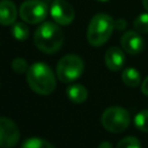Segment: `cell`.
I'll return each mask as SVG.
<instances>
[{"label": "cell", "mask_w": 148, "mask_h": 148, "mask_svg": "<svg viewBox=\"0 0 148 148\" xmlns=\"http://www.w3.org/2000/svg\"><path fill=\"white\" fill-rule=\"evenodd\" d=\"M141 91H142V94L148 96V76H146V79L141 83Z\"/></svg>", "instance_id": "cell-21"}, {"label": "cell", "mask_w": 148, "mask_h": 148, "mask_svg": "<svg viewBox=\"0 0 148 148\" xmlns=\"http://www.w3.org/2000/svg\"><path fill=\"white\" fill-rule=\"evenodd\" d=\"M126 25H127V23H126V21L123 20V18H118V20L114 21V28H117L118 30H123V29H125Z\"/></svg>", "instance_id": "cell-20"}, {"label": "cell", "mask_w": 148, "mask_h": 148, "mask_svg": "<svg viewBox=\"0 0 148 148\" xmlns=\"http://www.w3.org/2000/svg\"><path fill=\"white\" fill-rule=\"evenodd\" d=\"M142 6H143L145 9L148 12V0H142Z\"/></svg>", "instance_id": "cell-23"}, {"label": "cell", "mask_w": 148, "mask_h": 148, "mask_svg": "<svg viewBox=\"0 0 148 148\" xmlns=\"http://www.w3.org/2000/svg\"><path fill=\"white\" fill-rule=\"evenodd\" d=\"M98 1H108V0H98Z\"/></svg>", "instance_id": "cell-24"}, {"label": "cell", "mask_w": 148, "mask_h": 148, "mask_svg": "<svg viewBox=\"0 0 148 148\" xmlns=\"http://www.w3.org/2000/svg\"><path fill=\"white\" fill-rule=\"evenodd\" d=\"M114 29L113 18L104 13L96 14L89 22L87 29V40L92 46H102L112 35Z\"/></svg>", "instance_id": "cell-3"}, {"label": "cell", "mask_w": 148, "mask_h": 148, "mask_svg": "<svg viewBox=\"0 0 148 148\" xmlns=\"http://www.w3.org/2000/svg\"><path fill=\"white\" fill-rule=\"evenodd\" d=\"M98 148H112V146H111V143H110V142H108V141H104V142L99 143Z\"/></svg>", "instance_id": "cell-22"}, {"label": "cell", "mask_w": 148, "mask_h": 148, "mask_svg": "<svg viewBox=\"0 0 148 148\" xmlns=\"http://www.w3.org/2000/svg\"><path fill=\"white\" fill-rule=\"evenodd\" d=\"M101 121L106 131L111 133H120L128 127L131 117L126 109L120 106H110L103 112Z\"/></svg>", "instance_id": "cell-5"}, {"label": "cell", "mask_w": 148, "mask_h": 148, "mask_svg": "<svg viewBox=\"0 0 148 148\" xmlns=\"http://www.w3.org/2000/svg\"><path fill=\"white\" fill-rule=\"evenodd\" d=\"M34 43L37 49L44 53H56L64 43L62 30L53 22H43L35 31Z\"/></svg>", "instance_id": "cell-1"}, {"label": "cell", "mask_w": 148, "mask_h": 148, "mask_svg": "<svg viewBox=\"0 0 148 148\" xmlns=\"http://www.w3.org/2000/svg\"><path fill=\"white\" fill-rule=\"evenodd\" d=\"M21 148H56V147L42 138H29L23 142Z\"/></svg>", "instance_id": "cell-15"}, {"label": "cell", "mask_w": 148, "mask_h": 148, "mask_svg": "<svg viewBox=\"0 0 148 148\" xmlns=\"http://www.w3.org/2000/svg\"><path fill=\"white\" fill-rule=\"evenodd\" d=\"M104 61H105L106 67L110 71L117 72V71H119V69H121L124 67L125 54H124L121 49H119L117 46H111L105 52Z\"/></svg>", "instance_id": "cell-10"}, {"label": "cell", "mask_w": 148, "mask_h": 148, "mask_svg": "<svg viewBox=\"0 0 148 148\" xmlns=\"http://www.w3.org/2000/svg\"><path fill=\"white\" fill-rule=\"evenodd\" d=\"M18 14L25 23H42L47 16V3L43 0H25L20 6Z\"/></svg>", "instance_id": "cell-6"}, {"label": "cell", "mask_w": 148, "mask_h": 148, "mask_svg": "<svg viewBox=\"0 0 148 148\" xmlns=\"http://www.w3.org/2000/svg\"><path fill=\"white\" fill-rule=\"evenodd\" d=\"M67 96L73 103L80 104V103H83L87 99L88 90L84 86L79 84V83H74V84H71L67 88Z\"/></svg>", "instance_id": "cell-12"}, {"label": "cell", "mask_w": 148, "mask_h": 148, "mask_svg": "<svg viewBox=\"0 0 148 148\" xmlns=\"http://www.w3.org/2000/svg\"><path fill=\"white\" fill-rule=\"evenodd\" d=\"M116 148H141V143L135 136H126L118 142Z\"/></svg>", "instance_id": "cell-18"}, {"label": "cell", "mask_w": 148, "mask_h": 148, "mask_svg": "<svg viewBox=\"0 0 148 148\" xmlns=\"http://www.w3.org/2000/svg\"><path fill=\"white\" fill-rule=\"evenodd\" d=\"M12 35L17 40H25L29 37V28L25 22H15L12 24Z\"/></svg>", "instance_id": "cell-14"}, {"label": "cell", "mask_w": 148, "mask_h": 148, "mask_svg": "<svg viewBox=\"0 0 148 148\" xmlns=\"http://www.w3.org/2000/svg\"><path fill=\"white\" fill-rule=\"evenodd\" d=\"M17 17L16 5L10 0H0V24L12 25Z\"/></svg>", "instance_id": "cell-11"}, {"label": "cell", "mask_w": 148, "mask_h": 148, "mask_svg": "<svg viewBox=\"0 0 148 148\" xmlns=\"http://www.w3.org/2000/svg\"><path fill=\"white\" fill-rule=\"evenodd\" d=\"M84 69L83 60L76 54H66L57 65V76L64 83L75 81L81 76Z\"/></svg>", "instance_id": "cell-4"}, {"label": "cell", "mask_w": 148, "mask_h": 148, "mask_svg": "<svg viewBox=\"0 0 148 148\" xmlns=\"http://www.w3.org/2000/svg\"><path fill=\"white\" fill-rule=\"evenodd\" d=\"M29 87L39 95H50L56 89V77L52 69L44 62H35L27 71Z\"/></svg>", "instance_id": "cell-2"}, {"label": "cell", "mask_w": 148, "mask_h": 148, "mask_svg": "<svg viewBox=\"0 0 148 148\" xmlns=\"http://www.w3.org/2000/svg\"><path fill=\"white\" fill-rule=\"evenodd\" d=\"M50 14L53 21L60 25H68L75 17V12L72 5L65 0H56L51 3Z\"/></svg>", "instance_id": "cell-8"}, {"label": "cell", "mask_w": 148, "mask_h": 148, "mask_svg": "<svg viewBox=\"0 0 148 148\" xmlns=\"http://www.w3.org/2000/svg\"><path fill=\"white\" fill-rule=\"evenodd\" d=\"M12 68L18 74H23L28 71V62L23 58H15L12 61Z\"/></svg>", "instance_id": "cell-19"}, {"label": "cell", "mask_w": 148, "mask_h": 148, "mask_svg": "<svg viewBox=\"0 0 148 148\" xmlns=\"http://www.w3.org/2000/svg\"><path fill=\"white\" fill-rule=\"evenodd\" d=\"M134 125L139 131L148 132V110H141L135 114Z\"/></svg>", "instance_id": "cell-17"}, {"label": "cell", "mask_w": 148, "mask_h": 148, "mask_svg": "<svg viewBox=\"0 0 148 148\" xmlns=\"http://www.w3.org/2000/svg\"><path fill=\"white\" fill-rule=\"evenodd\" d=\"M120 44H121L123 50L132 56L139 54L145 47L143 38L141 37V35L138 31H133V30L126 31L121 36Z\"/></svg>", "instance_id": "cell-9"}, {"label": "cell", "mask_w": 148, "mask_h": 148, "mask_svg": "<svg viewBox=\"0 0 148 148\" xmlns=\"http://www.w3.org/2000/svg\"><path fill=\"white\" fill-rule=\"evenodd\" d=\"M133 27L139 34H148V13L138 15L133 22Z\"/></svg>", "instance_id": "cell-16"}, {"label": "cell", "mask_w": 148, "mask_h": 148, "mask_svg": "<svg viewBox=\"0 0 148 148\" xmlns=\"http://www.w3.org/2000/svg\"><path fill=\"white\" fill-rule=\"evenodd\" d=\"M121 80L123 82L128 86V87H136L141 83V76H140V73L135 69V68H132V67H128V68H125L121 73Z\"/></svg>", "instance_id": "cell-13"}, {"label": "cell", "mask_w": 148, "mask_h": 148, "mask_svg": "<svg viewBox=\"0 0 148 148\" xmlns=\"http://www.w3.org/2000/svg\"><path fill=\"white\" fill-rule=\"evenodd\" d=\"M20 140V131L16 124L6 117H0V147L12 148Z\"/></svg>", "instance_id": "cell-7"}]
</instances>
